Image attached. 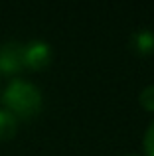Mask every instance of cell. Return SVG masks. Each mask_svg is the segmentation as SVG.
I'll use <instances>...</instances> for the list:
<instances>
[{"mask_svg": "<svg viewBox=\"0 0 154 156\" xmlns=\"http://www.w3.org/2000/svg\"><path fill=\"white\" fill-rule=\"evenodd\" d=\"M131 44L138 53H150L154 51V34L150 30H136L131 36Z\"/></svg>", "mask_w": 154, "mask_h": 156, "instance_id": "cell-4", "label": "cell"}, {"mask_svg": "<svg viewBox=\"0 0 154 156\" xmlns=\"http://www.w3.org/2000/svg\"><path fill=\"white\" fill-rule=\"evenodd\" d=\"M138 99H140V105H142L144 109L154 111V83L146 85V87H144L142 91H140Z\"/></svg>", "mask_w": 154, "mask_h": 156, "instance_id": "cell-6", "label": "cell"}, {"mask_svg": "<svg viewBox=\"0 0 154 156\" xmlns=\"http://www.w3.org/2000/svg\"><path fill=\"white\" fill-rule=\"evenodd\" d=\"M18 133V119L8 109H0V140H8Z\"/></svg>", "mask_w": 154, "mask_h": 156, "instance_id": "cell-5", "label": "cell"}, {"mask_svg": "<svg viewBox=\"0 0 154 156\" xmlns=\"http://www.w3.org/2000/svg\"><path fill=\"white\" fill-rule=\"evenodd\" d=\"M24 69V44L6 42L0 46V71L2 73H18Z\"/></svg>", "mask_w": 154, "mask_h": 156, "instance_id": "cell-2", "label": "cell"}, {"mask_svg": "<svg viewBox=\"0 0 154 156\" xmlns=\"http://www.w3.org/2000/svg\"><path fill=\"white\" fill-rule=\"evenodd\" d=\"M124 156H138V154H124Z\"/></svg>", "mask_w": 154, "mask_h": 156, "instance_id": "cell-8", "label": "cell"}, {"mask_svg": "<svg viewBox=\"0 0 154 156\" xmlns=\"http://www.w3.org/2000/svg\"><path fill=\"white\" fill-rule=\"evenodd\" d=\"M2 103L16 119H32L42 111L44 97L38 85L26 79H12L2 93Z\"/></svg>", "mask_w": 154, "mask_h": 156, "instance_id": "cell-1", "label": "cell"}, {"mask_svg": "<svg viewBox=\"0 0 154 156\" xmlns=\"http://www.w3.org/2000/svg\"><path fill=\"white\" fill-rule=\"evenodd\" d=\"M51 61V48L44 40H32L24 44V67L42 69Z\"/></svg>", "mask_w": 154, "mask_h": 156, "instance_id": "cell-3", "label": "cell"}, {"mask_svg": "<svg viewBox=\"0 0 154 156\" xmlns=\"http://www.w3.org/2000/svg\"><path fill=\"white\" fill-rule=\"evenodd\" d=\"M144 152H146V156H154V121L148 125L146 133H144Z\"/></svg>", "mask_w": 154, "mask_h": 156, "instance_id": "cell-7", "label": "cell"}]
</instances>
